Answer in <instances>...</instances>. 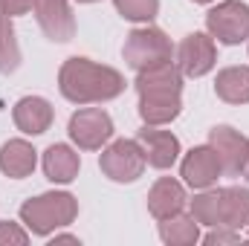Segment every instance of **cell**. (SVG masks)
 Here are the masks:
<instances>
[{
    "label": "cell",
    "mask_w": 249,
    "mask_h": 246,
    "mask_svg": "<svg viewBox=\"0 0 249 246\" xmlns=\"http://www.w3.org/2000/svg\"><path fill=\"white\" fill-rule=\"evenodd\" d=\"M194 3H212V0H194Z\"/></svg>",
    "instance_id": "obj_28"
},
{
    "label": "cell",
    "mask_w": 249,
    "mask_h": 246,
    "mask_svg": "<svg viewBox=\"0 0 249 246\" xmlns=\"http://www.w3.org/2000/svg\"><path fill=\"white\" fill-rule=\"evenodd\" d=\"M183 206H186V191L171 177H160L154 183V188L148 191V211L157 220H168V217L180 214Z\"/></svg>",
    "instance_id": "obj_13"
},
{
    "label": "cell",
    "mask_w": 249,
    "mask_h": 246,
    "mask_svg": "<svg viewBox=\"0 0 249 246\" xmlns=\"http://www.w3.org/2000/svg\"><path fill=\"white\" fill-rule=\"evenodd\" d=\"M247 229H249V223H247Z\"/></svg>",
    "instance_id": "obj_30"
},
{
    "label": "cell",
    "mask_w": 249,
    "mask_h": 246,
    "mask_svg": "<svg viewBox=\"0 0 249 246\" xmlns=\"http://www.w3.org/2000/svg\"><path fill=\"white\" fill-rule=\"evenodd\" d=\"M241 174H244V177L249 180V157H247V162H244V171H241Z\"/></svg>",
    "instance_id": "obj_27"
},
{
    "label": "cell",
    "mask_w": 249,
    "mask_h": 246,
    "mask_svg": "<svg viewBox=\"0 0 249 246\" xmlns=\"http://www.w3.org/2000/svg\"><path fill=\"white\" fill-rule=\"evenodd\" d=\"M209 246H214V244H238L241 241V235L235 232V229H226V226H217L214 232H209L206 238H203Z\"/></svg>",
    "instance_id": "obj_24"
},
{
    "label": "cell",
    "mask_w": 249,
    "mask_h": 246,
    "mask_svg": "<svg viewBox=\"0 0 249 246\" xmlns=\"http://www.w3.org/2000/svg\"><path fill=\"white\" fill-rule=\"evenodd\" d=\"M217 61V50H214V41L203 32H191L183 38V44L177 47V67L183 75L191 78H200L206 75Z\"/></svg>",
    "instance_id": "obj_8"
},
{
    "label": "cell",
    "mask_w": 249,
    "mask_h": 246,
    "mask_svg": "<svg viewBox=\"0 0 249 246\" xmlns=\"http://www.w3.org/2000/svg\"><path fill=\"white\" fill-rule=\"evenodd\" d=\"M113 3L127 20H151L160 12V0H113Z\"/></svg>",
    "instance_id": "obj_22"
},
{
    "label": "cell",
    "mask_w": 249,
    "mask_h": 246,
    "mask_svg": "<svg viewBox=\"0 0 249 246\" xmlns=\"http://www.w3.org/2000/svg\"><path fill=\"white\" fill-rule=\"evenodd\" d=\"M209 145L217 151L220 165H223V171L229 177H238L244 171V162H247V157H249V139L244 133H238L235 127L220 124V127H214L209 133Z\"/></svg>",
    "instance_id": "obj_10"
},
{
    "label": "cell",
    "mask_w": 249,
    "mask_h": 246,
    "mask_svg": "<svg viewBox=\"0 0 249 246\" xmlns=\"http://www.w3.org/2000/svg\"><path fill=\"white\" fill-rule=\"evenodd\" d=\"M217 99L229 105H247L249 102V67H226L217 72L214 81Z\"/></svg>",
    "instance_id": "obj_18"
},
{
    "label": "cell",
    "mask_w": 249,
    "mask_h": 246,
    "mask_svg": "<svg viewBox=\"0 0 249 246\" xmlns=\"http://www.w3.org/2000/svg\"><path fill=\"white\" fill-rule=\"evenodd\" d=\"M78 154L67 145H50L44 151V174L53 183H72L78 177Z\"/></svg>",
    "instance_id": "obj_17"
},
{
    "label": "cell",
    "mask_w": 249,
    "mask_h": 246,
    "mask_svg": "<svg viewBox=\"0 0 249 246\" xmlns=\"http://www.w3.org/2000/svg\"><path fill=\"white\" fill-rule=\"evenodd\" d=\"M32 3H35V0H0V12L9 15V18H15V15H26V12L32 9Z\"/></svg>",
    "instance_id": "obj_25"
},
{
    "label": "cell",
    "mask_w": 249,
    "mask_h": 246,
    "mask_svg": "<svg viewBox=\"0 0 249 246\" xmlns=\"http://www.w3.org/2000/svg\"><path fill=\"white\" fill-rule=\"evenodd\" d=\"M139 93V116L145 124H168L180 116V96H183V72L174 61L142 70L136 75Z\"/></svg>",
    "instance_id": "obj_1"
},
{
    "label": "cell",
    "mask_w": 249,
    "mask_h": 246,
    "mask_svg": "<svg viewBox=\"0 0 249 246\" xmlns=\"http://www.w3.org/2000/svg\"><path fill=\"white\" fill-rule=\"evenodd\" d=\"M113 136V122L102 107H84L70 119V139L84 151H99Z\"/></svg>",
    "instance_id": "obj_7"
},
{
    "label": "cell",
    "mask_w": 249,
    "mask_h": 246,
    "mask_svg": "<svg viewBox=\"0 0 249 246\" xmlns=\"http://www.w3.org/2000/svg\"><path fill=\"white\" fill-rule=\"evenodd\" d=\"M217 203H220V188L197 194L191 200V217L203 226H217Z\"/></svg>",
    "instance_id": "obj_21"
},
{
    "label": "cell",
    "mask_w": 249,
    "mask_h": 246,
    "mask_svg": "<svg viewBox=\"0 0 249 246\" xmlns=\"http://www.w3.org/2000/svg\"><path fill=\"white\" fill-rule=\"evenodd\" d=\"M206 29L220 44H241L249 38V6L241 0H223L206 15Z\"/></svg>",
    "instance_id": "obj_6"
},
{
    "label": "cell",
    "mask_w": 249,
    "mask_h": 246,
    "mask_svg": "<svg viewBox=\"0 0 249 246\" xmlns=\"http://www.w3.org/2000/svg\"><path fill=\"white\" fill-rule=\"evenodd\" d=\"M32 9L50 41H70L75 35V18L67 0H35Z\"/></svg>",
    "instance_id": "obj_11"
},
{
    "label": "cell",
    "mask_w": 249,
    "mask_h": 246,
    "mask_svg": "<svg viewBox=\"0 0 249 246\" xmlns=\"http://www.w3.org/2000/svg\"><path fill=\"white\" fill-rule=\"evenodd\" d=\"M124 61L127 67H133L136 72L142 70H151V67H160V64L171 61V41L165 38L162 29L157 26H145V29H133L124 41Z\"/></svg>",
    "instance_id": "obj_4"
},
{
    "label": "cell",
    "mask_w": 249,
    "mask_h": 246,
    "mask_svg": "<svg viewBox=\"0 0 249 246\" xmlns=\"http://www.w3.org/2000/svg\"><path fill=\"white\" fill-rule=\"evenodd\" d=\"M75 214H78V203L67 191L41 194L20 206V220L26 223V229L32 235H50L53 229L70 226L75 220Z\"/></svg>",
    "instance_id": "obj_3"
},
{
    "label": "cell",
    "mask_w": 249,
    "mask_h": 246,
    "mask_svg": "<svg viewBox=\"0 0 249 246\" xmlns=\"http://www.w3.org/2000/svg\"><path fill=\"white\" fill-rule=\"evenodd\" d=\"M220 171H223V165H220V157H217V151H214L212 145L194 148L186 159H183V165H180L183 180H186L188 185H194V188H209V185H214L217 177H220Z\"/></svg>",
    "instance_id": "obj_12"
},
{
    "label": "cell",
    "mask_w": 249,
    "mask_h": 246,
    "mask_svg": "<svg viewBox=\"0 0 249 246\" xmlns=\"http://www.w3.org/2000/svg\"><path fill=\"white\" fill-rule=\"evenodd\" d=\"M78 3H96V0H78Z\"/></svg>",
    "instance_id": "obj_29"
},
{
    "label": "cell",
    "mask_w": 249,
    "mask_h": 246,
    "mask_svg": "<svg viewBox=\"0 0 249 246\" xmlns=\"http://www.w3.org/2000/svg\"><path fill=\"white\" fill-rule=\"evenodd\" d=\"M29 241V235L18 226V223H0V244H18V246H23Z\"/></svg>",
    "instance_id": "obj_23"
},
{
    "label": "cell",
    "mask_w": 249,
    "mask_h": 246,
    "mask_svg": "<svg viewBox=\"0 0 249 246\" xmlns=\"http://www.w3.org/2000/svg\"><path fill=\"white\" fill-rule=\"evenodd\" d=\"M12 119L18 124V130L23 133H44L50 124H53V105L41 96H23L15 110H12Z\"/></svg>",
    "instance_id": "obj_14"
},
{
    "label": "cell",
    "mask_w": 249,
    "mask_h": 246,
    "mask_svg": "<svg viewBox=\"0 0 249 246\" xmlns=\"http://www.w3.org/2000/svg\"><path fill=\"white\" fill-rule=\"evenodd\" d=\"M0 171L12 180H23L35 171V148L23 139H9L0 148Z\"/></svg>",
    "instance_id": "obj_15"
},
{
    "label": "cell",
    "mask_w": 249,
    "mask_h": 246,
    "mask_svg": "<svg viewBox=\"0 0 249 246\" xmlns=\"http://www.w3.org/2000/svg\"><path fill=\"white\" fill-rule=\"evenodd\" d=\"M18 67H20V47L15 41L9 15L0 12V72H15Z\"/></svg>",
    "instance_id": "obj_20"
},
{
    "label": "cell",
    "mask_w": 249,
    "mask_h": 246,
    "mask_svg": "<svg viewBox=\"0 0 249 246\" xmlns=\"http://www.w3.org/2000/svg\"><path fill=\"white\" fill-rule=\"evenodd\" d=\"M99 165H102L105 177H110L113 183H133L142 177L148 162H145V151H142L139 139H119L107 151H102Z\"/></svg>",
    "instance_id": "obj_5"
},
{
    "label": "cell",
    "mask_w": 249,
    "mask_h": 246,
    "mask_svg": "<svg viewBox=\"0 0 249 246\" xmlns=\"http://www.w3.org/2000/svg\"><path fill=\"white\" fill-rule=\"evenodd\" d=\"M61 96L75 105H96L110 102L124 90L122 72L105 64H93L90 58H70L58 72Z\"/></svg>",
    "instance_id": "obj_2"
},
{
    "label": "cell",
    "mask_w": 249,
    "mask_h": 246,
    "mask_svg": "<svg viewBox=\"0 0 249 246\" xmlns=\"http://www.w3.org/2000/svg\"><path fill=\"white\" fill-rule=\"evenodd\" d=\"M136 139L145 151V162L154 168H171L180 157V139L171 130H162V124H145Z\"/></svg>",
    "instance_id": "obj_9"
},
{
    "label": "cell",
    "mask_w": 249,
    "mask_h": 246,
    "mask_svg": "<svg viewBox=\"0 0 249 246\" xmlns=\"http://www.w3.org/2000/svg\"><path fill=\"white\" fill-rule=\"evenodd\" d=\"M53 244H78V238H72V235H58Z\"/></svg>",
    "instance_id": "obj_26"
},
{
    "label": "cell",
    "mask_w": 249,
    "mask_h": 246,
    "mask_svg": "<svg viewBox=\"0 0 249 246\" xmlns=\"http://www.w3.org/2000/svg\"><path fill=\"white\" fill-rule=\"evenodd\" d=\"M249 223V191L247 188H220L217 226L241 229Z\"/></svg>",
    "instance_id": "obj_16"
},
{
    "label": "cell",
    "mask_w": 249,
    "mask_h": 246,
    "mask_svg": "<svg viewBox=\"0 0 249 246\" xmlns=\"http://www.w3.org/2000/svg\"><path fill=\"white\" fill-rule=\"evenodd\" d=\"M160 238H162L165 244H171V246L197 244V241H200L197 220H194V217H183V211L174 214V217H168V220H160Z\"/></svg>",
    "instance_id": "obj_19"
}]
</instances>
